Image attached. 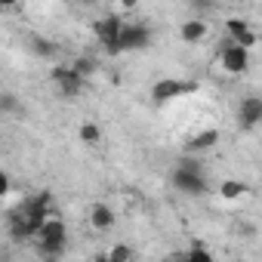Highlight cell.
Returning <instances> with one entry per match:
<instances>
[{
    "label": "cell",
    "mask_w": 262,
    "mask_h": 262,
    "mask_svg": "<svg viewBox=\"0 0 262 262\" xmlns=\"http://www.w3.org/2000/svg\"><path fill=\"white\" fill-rule=\"evenodd\" d=\"M37 253L40 256H62L65 253V247H68V231H65V222L62 219H56V216H50L47 222H43V228L37 231Z\"/></svg>",
    "instance_id": "obj_1"
},
{
    "label": "cell",
    "mask_w": 262,
    "mask_h": 262,
    "mask_svg": "<svg viewBox=\"0 0 262 262\" xmlns=\"http://www.w3.org/2000/svg\"><path fill=\"white\" fill-rule=\"evenodd\" d=\"M151 43V28L142 25V22H133V25H123L117 40L105 47L108 56H120V53H129V50H145Z\"/></svg>",
    "instance_id": "obj_2"
},
{
    "label": "cell",
    "mask_w": 262,
    "mask_h": 262,
    "mask_svg": "<svg viewBox=\"0 0 262 262\" xmlns=\"http://www.w3.org/2000/svg\"><path fill=\"white\" fill-rule=\"evenodd\" d=\"M170 179H173V185H176L182 194H188V198H198V194L207 191V179L201 176V170H198L194 164H182V167H176Z\"/></svg>",
    "instance_id": "obj_3"
},
{
    "label": "cell",
    "mask_w": 262,
    "mask_h": 262,
    "mask_svg": "<svg viewBox=\"0 0 262 262\" xmlns=\"http://www.w3.org/2000/svg\"><path fill=\"white\" fill-rule=\"evenodd\" d=\"M194 90H198V83H194V80L164 77V80H158V83L151 86V99H155V105H164V102H173V99L188 96V93H194Z\"/></svg>",
    "instance_id": "obj_4"
},
{
    "label": "cell",
    "mask_w": 262,
    "mask_h": 262,
    "mask_svg": "<svg viewBox=\"0 0 262 262\" xmlns=\"http://www.w3.org/2000/svg\"><path fill=\"white\" fill-rule=\"evenodd\" d=\"M219 62H222V68L228 74H244L250 68V53L241 50V47H234V43H225L219 50Z\"/></svg>",
    "instance_id": "obj_5"
},
{
    "label": "cell",
    "mask_w": 262,
    "mask_h": 262,
    "mask_svg": "<svg viewBox=\"0 0 262 262\" xmlns=\"http://www.w3.org/2000/svg\"><path fill=\"white\" fill-rule=\"evenodd\" d=\"M225 28H228V34H231V43L241 47V50H247V53H250V50L256 47V40H259L256 31L250 28V22H244V19H228Z\"/></svg>",
    "instance_id": "obj_6"
},
{
    "label": "cell",
    "mask_w": 262,
    "mask_h": 262,
    "mask_svg": "<svg viewBox=\"0 0 262 262\" xmlns=\"http://www.w3.org/2000/svg\"><path fill=\"white\" fill-rule=\"evenodd\" d=\"M53 83L59 86V93H62L65 99H74V96L83 90V77H77L71 68H56V71H53Z\"/></svg>",
    "instance_id": "obj_7"
},
{
    "label": "cell",
    "mask_w": 262,
    "mask_h": 262,
    "mask_svg": "<svg viewBox=\"0 0 262 262\" xmlns=\"http://www.w3.org/2000/svg\"><path fill=\"white\" fill-rule=\"evenodd\" d=\"M259 120H262V99H259V96H247V99L237 105V123H241L244 129H253Z\"/></svg>",
    "instance_id": "obj_8"
},
{
    "label": "cell",
    "mask_w": 262,
    "mask_h": 262,
    "mask_svg": "<svg viewBox=\"0 0 262 262\" xmlns=\"http://www.w3.org/2000/svg\"><path fill=\"white\" fill-rule=\"evenodd\" d=\"M120 28H123V22H120L117 16H105V19H99V22L93 25V31H96V37H99V43H102V47L114 43V40H117V34H120Z\"/></svg>",
    "instance_id": "obj_9"
},
{
    "label": "cell",
    "mask_w": 262,
    "mask_h": 262,
    "mask_svg": "<svg viewBox=\"0 0 262 262\" xmlns=\"http://www.w3.org/2000/svg\"><path fill=\"white\" fill-rule=\"evenodd\" d=\"M90 225H93L96 231H108V228L114 225V210H111L108 204H93V207H90Z\"/></svg>",
    "instance_id": "obj_10"
},
{
    "label": "cell",
    "mask_w": 262,
    "mask_h": 262,
    "mask_svg": "<svg viewBox=\"0 0 262 262\" xmlns=\"http://www.w3.org/2000/svg\"><path fill=\"white\" fill-rule=\"evenodd\" d=\"M216 145H219V129H204V133H198L194 139L185 142V151L198 155V151H210V148H216Z\"/></svg>",
    "instance_id": "obj_11"
},
{
    "label": "cell",
    "mask_w": 262,
    "mask_h": 262,
    "mask_svg": "<svg viewBox=\"0 0 262 262\" xmlns=\"http://www.w3.org/2000/svg\"><path fill=\"white\" fill-rule=\"evenodd\" d=\"M179 34H182V40L198 43V40H204V37H207V22H201V19H188V22L179 28Z\"/></svg>",
    "instance_id": "obj_12"
},
{
    "label": "cell",
    "mask_w": 262,
    "mask_h": 262,
    "mask_svg": "<svg viewBox=\"0 0 262 262\" xmlns=\"http://www.w3.org/2000/svg\"><path fill=\"white\" fill-rule=\"evenodd\" d=\"M250 188H247V182H241V179H225L222 185H219V194L225 198V201H237V198H244Z\"/></svg>",
    "instance_id": "obj_13"
},
{
    "label": "cell",
    "mask_w": 262,
    "mask_h": 262,
    "mask_svg": "<svg viewBox=\"0 0 262 262\" xmlns=\"http://www.w3.org/2000/svg\"><path fill=\"white\" fill-rule=\"evenodd\" d=\"M77 136H80V142H86V145H96V142L102 139V129H99V123L86 120V123H80V129H77Z\"/></svg>",
    "instance_id": "obj_14"
},
{
    "label": "cell",
    "mask_w": 262,
    "mask_h": 262,
    "mask_svg": "<svg viewBox=\"0 0 262 262\" xmlns=\"http://www.w3.org/2000/svg\"><path fill=\"white\" fill-rule=\"evenodd\" d=\"M108 262H133V250H129V244H114L108 253H105Z\"/></svg>",
    "instance_id": "obj_15"
},
{
    "label": "cell",
    "mask_w": 262,
    "mask_h": 262,
    "mask_svg": "<svg viewBox=\"0 0 262 262\" xmlns=\"http://www.w3.org/2000/svg\"><path fill=\"white\" fill-rule=\"evenodd\" d=\"M71 71H74L77 77H86V74H93V71H96V59H90V56H80V59L71 65Z\"/></svg>",
    "instance_id": "obj_16"
},
{
    "label": "cell",
    "mask_w": 262,
    "mask_h": 262,
    "mask_svg": "<svg viewBox=\"0 0 262 262\" xmlns=\"http://www.w3.org/2000/svg\"><path fill=\"white\" fill-rule=\"evenodd\" d=\"M185 262H213V256L204 247H191V253H185Z\"/></svg>",
    "instance_id": "obj_17"
},
{
    "label": "cell",
    "mask_w": 262,
    "mask_h": 262,
    "mask_svg": "<svg viewBox=\"0 0 262 262\" xmlns=\"http://www.w3.org/2000/svg\"><path fill=\"white\" fill-rule=\"evenodd\" d=\"M31 43H34V50H37L40 56H53V53H56V47H53V43H50L47 37H34Z\"/></svg>",
    "instance_id": "obj_18"
},
{
    "label": "cell",
    "mask_w": 262,
    "mask_h": 262,
    "mask_svg": "<svg viewBox=\"0 0 262 262\" xmlns=\"http://www.w3.org/2000/svg\"><path fill=\"white\" fill-rule=\"evenodd\" d=\"M16 108H19L16 96H10V93H0V111H16Z\"/></svg>",
    "instance_id": "obj_19"
},
{
    "label": "cell",
    "mask_w": 262,
    "mask_h": 262,
    "mask_svg": "<svg viewBox=\"0 0 262 262\" xmlns=\"http://www.w3.org/2000/svg\"><path fill=\"white\" fill-rule=\"evenodd\" d=\"M10 188H13V185H10V176L0 170V198H7V194H10Z\"/></svg>",
    "instance_id": "obj_20"
},
{
    "label": "cell",
    "mask_w": 262,
    "mask_h": 262,
    "mask_svg": "<svg viewBox=\"0 0 262 262\" xmlns=\"http://www.w3.org/2000/svg\"><path fill=\"white\" fill-rule=\"evenodd\" d=\"M40 262H62V256H40Z\"/></svg>",
    "instance_id": "obj_21"
},
{
    "label": "cell",
    "mask_w": 262,
    "mask_h": 262,
    "mask_svg": "<svg viewBox=\"0 0 262 262\" xmlns=\"http://www.w3.org/2000/svg\"><path fill=\"white\" fill-rule=\"evenodd\" d=\"M90 262H108V259H105V253H96V256H93Z\"/></svg>",
    "instance_id": "obj_22"
},
{
    "label": "cell",
    "mask_w": 262,
    "mask_h": 262,
    "mask_svg": "<svg viewBox=\"0 0 262 262\" xmlns=\"http://www.w3.org/2000/svg\"><path fill=\"white\" fill-rule=\"evenodd\" d=\"M167 262H185V256H170Z\"/></svg>",
    "instance_id": "obj_23"
}]
</instances>
